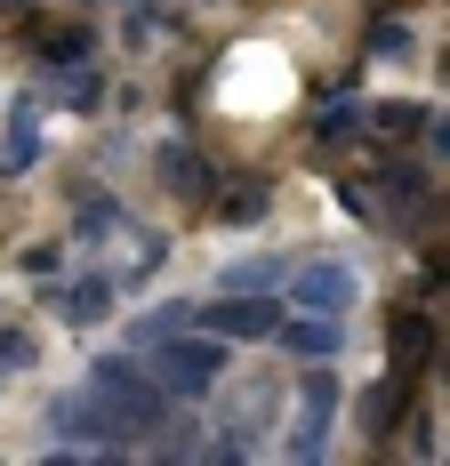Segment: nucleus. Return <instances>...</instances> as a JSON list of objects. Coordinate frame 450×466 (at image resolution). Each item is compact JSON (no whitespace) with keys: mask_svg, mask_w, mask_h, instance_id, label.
I'll list each match as a JSON object with an SVG mask.
<instances>
[{"mask_svg":"<svg viewBox=\"0 0 450 466\" xmlns=\"http://www.w3.org/2000/svg\"><path fill=\"white\" fill-rule=\"evenodd\" d=\"M418 121H426V113H418V105H378V129H386V137H410V129H418Z\"/></svg>","mask_w":450,"mask_h":466,"instance_id":"f8f14e48","label":"nucleus"},{"mask_svg":"<svg viewBox=\"0 0 450 466\" xmlns=\"http://www.w3.org/2000/svg\"><path fill=\"white\" fill-rule=\"evenodd\" d=\"M403 402H410V378H386V386L370 394V410H362V426H370V434H386V426L403 419Z\"/></svg>","mask_w":450,"mask_h":466,"instance_id":"6e6552de","label":"nucleus"},{"mask_svg":"<svg viewBox=\"0 0 450 466\" xmlns=\"http://www.w3.org/2000/svg\"><path fill=\"white\" fill-rule=\"evenodd\" d=\"M330 410H338V378L314 370L298 386V426H290V466H322V434H330Z\"/></svg>","mask_w":450,"mask_h":466,"instance_id":"7ed1b4c3","label":"nucleus"},{"mask_svg":"<svg viewBox=\"0 0 450 466\" xmlns=\"http://www.w3.org/2000/svg\"><path fill=\"white\" fill-rule=\"evenodd\" d=\"M161 177H169V193H185V201L210 186V169H201V161H193L185 145H169V153H161Z\"/></svg>","mask_w":450,"mask_h":466,"instance_id":"1a4fd4ad","label":"nucleus"},{"mask_svg":"<svg viewBox=\"0 0 450 466\" xmlns=\"http://www.w3.org/2000/svg\"><path fill=\"white\" fill-rule=\"evenodd\" d=\"M193 322L210 329V338H273V329H281V306H273V298H241V289H233V298H218V306H201Z\"/></svg>","mask_w":450,"mask_h":466,"instance_id":"20e7f679","label":"nucleus"},{"mask_svg":"<svg viewBox=\"0 0 450 466\" xmlns=\"http://www.w3.org/2000/svg\"><path fill=\"white\" fill-rule=\"evenodd\" d=\"M105 306H113V281H73L65 289V322H105Z\"/></svg>","mask_w":450,"mask_h":466,"instance_id":"0eeeda50","label":"nucleus"},{"mask_svg":"<svg viewBox=\"0 0 450 466\" xmlns=\"http://www.w3.org/2000/svg\"><path fill=\"white\" fill-rule=\"evenodd\" d=\"M89 402H97V419H105V434L113 442H129V434H153V426L169 419V394L145 378V362L137 354H105L89 370Z\"/></svg>","mask_w":450,"mask_h":466,"instance_id":"f257e3e1","label":"nucleus"},{"mask_svg":"<svg viewBox=\"0 0 450 466\" xmlns=\"http://www.w3.org/2000/svg\"><path fill=\"white\" fill-rule=\"evenodd\" d=\"M290 289H298V306H306V314H346V306H354V274H346L338 258H314Z\"/></svg>","mask_w":450,"mask_h":466,"instance_id":"39448f33","label":"nucleus"},{"mask_svg":"<svg viewBox=\"0 0 450 466\" xmlns=\"http://www.w3.org/2000/svg\"><path fill=\"white\" fill-rule=\"evenodd\" d=\"M273 281H281V266H273V258H258V266H233V289H258V298H266Z\"/></svg>","mask_w":450,"mask_h":466,"instance_id":"9b49d317","label":"nucleus"},{"mask_svg":"<svg viewBox=\"0 0 450 466\" xmlns=\"http://www.w3.org/2000/svg\"><path fill=\"white\" fill-rule=\"evenodd\" d=\"M25 362H33V346L25 338H0V370H25Z\"/></svg>","mask_w":450,"mask_h":466,"instance_id":"ddd939ff","label":"nucleus"},{"mask_svg":"<svg viewBox=\"0 0 450 466\" xmlns=\"http://www.w3.org/2000/svg\"><path fill=\"white\" fill-rule=\"evenodd\" d=\"M426 346H435L426 314H394V354H403V362H426Z\"/></svg>","mask_w":450,"mask_h":466,"instance_id":"9d476101","label":"nucleus"},{"mask_svg":"<svg viewBox=\"0 0 450 466\" xmlns=\"http://www.w3.org/2000/svg\"><path fill=\"white\" fill-rule=\"evenodd\" d=\"M225 370V346L210 329H178V338H153L145 346V378L161 386V394H185V402H201Z\"/></svg>","mask_w":450,"mask_h":466,"instance_id":"f03ea898","label":"nucleus"},{"mask_svg":"<svg viewBox=\"0 0 450 466\" xmlns=\"http://www.w3.org/2000/svg\"><path fill=\"white\" fill-rule=\"evenodd\" d=\"M48 466H81V459H48Z\"/></svg>","mask_w":450,"mask_h":466,"instance_id":"4468645a","label":"nucleus"},{"mask_svg":"<svg viewBox=\"0 0 450 466\" xmlns=\"http://www.w3.org/2000/svg\"><path fill=\"white\" fill-rule=\"evenodd\" d=\"M338 338H346V322H338V314H306V322H290V346H298V354H314V362H330V354H338Z\"/></svg>","mask_w":450,"mask_h":466,"instance_id":"423d86ee","label":"nucleus"}]
</instances>
